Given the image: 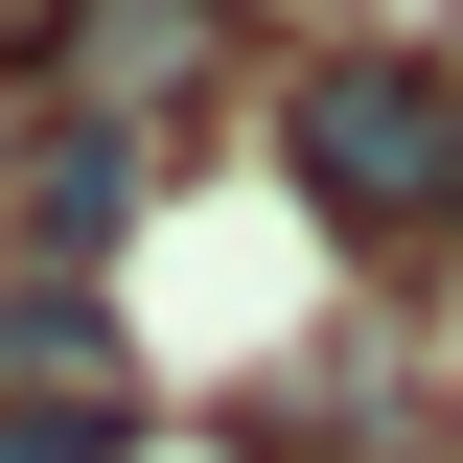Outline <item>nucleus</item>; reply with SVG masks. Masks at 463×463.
<instances>
[{"instance_id": "f257e3e1", "label": "nucleus", "mask_w": 463, "mask_h": 463, "mask_svg": "<svg viewBox=\"0 0 463 463\" xmlns=\"http://www.w3.org/2000/svg\"><path fill=\"white\" fill-rule=\"evenodd\" d=\"M279 163L325 185L347 232H463V70H417V47H325L279 93Z\"/></svg>"}, {"instance_id": "f03ea898", "label": "nucleus", "mask_w": 463, "mask_h": 463, "mask_svg": "<svg viewBox=\"0 0 463 463\" xmlns=\"http://www.w3.org/2000/svg\"><path fill=\"white\" fill-rule=\"evenodd\" d=\"M116 209H139V139H116V116H70V139H47V185H24V255H93Z\"/></svg>"}, {"instance_id": "7ed1b4c3", "label": "nucleus", "mask_w": 463, "mask_h": 463, "mask_svg": "<svg viewBox=\"0 0 463 463\" xmlns=\"http://www.w3.org/2000/svg\"><path fill=\"white\" fill-rule=\"evenodd\" d=\"M70 347H93V301L70 279H0V371H70Z\"/></svg>"}, {"instance_id": "20e7f679", "label": "nucleus", "mask_w": 463, "mask_h": 463, "mask_svg": "<svg viewBox=\"0 0 463 463\" xmlns=\"http://www.w3.org/2000/svg\"><path fill=\"white\" fill-rule=\"evenodd\" d=\"M0 463H116V394H24V417H0Z\"/></svg>"}, {"instance_id": "39448f33", "label": "nucleus", "mask_w": 463, "mask_h": 463, "mask_svg": "<svg viewBox=\"0 0 463 463\" xmlns=\"http://www.w3.org/2000/svg\"><path fill=\"white\" fill-rule=\"evenodd\" d=\"M24 24H93V0H24Z\"/></svg>"}, {"instance_id": "423d86ee", "label": "nucleus", "mask_w": 463, "mask_h": 463, "mask_svg": "<svg viewBox=\"0 0 463 463\" xmlns=\"http://www.w3.org/2000/svg\"><path fill=\"white\" fill-rule=\"evenodd\" d=\"M232 24H255V0H232Z\"/></svg>"}]
</instances>
